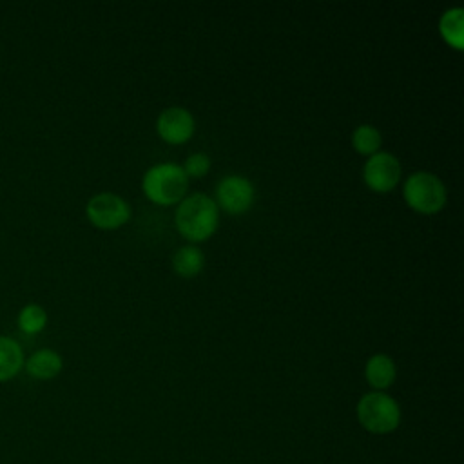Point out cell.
<instances>
[{
  "label": "cell",
  "instance_id": "obj_1",
  "mask_svg": "<svg viewBox=\"0 0 464 464\" xmlns=\"http://www.w3.org/2000/svg\"><path fill=\"white\" fill-rule=\"evenodd\" d=\"M218 218L216 201L207 194L194 192L178 203L174 223L185 239L198 243L208 239L216 232Z\"/></svg>",
  "mask_w": 464,
  "mask_h": 464
},
{
  "label": "cell",
  "instance_id": "obj_2",
  "mask_svg": "<svg viewBox=\"0 0 464 464\" xmlns=\"http://www.w3.org/2000/svg\"><path fill=\"white\" fill-rule=\"evenodd\" d=\"M188 178L176 163H158L150 167L141 179L143 194L158 205L169 207L185 198Z\"/></svg>",
  "mask_w": 464,
  "mask_h": 464
},
{
  "label": "cell",
  "instance_id": "obj_3",
  "mask_svg": "<svg viewBox=\"0 0 464 464\" xmlns=\"http://www.w3.org/2000/svg\"><path fill=\"white\" fill-rule=\"evenodd\" d=\"M355 413L359 424L373 435L392 433L401 424V406L384 392L364 393L357 402Z\"/></svg>",
  "mask_w": 464,
  "mask_h": 464
},
{
  "label": "cell",
  "instance_id": "obj_4",
  "mask_svg": "<svg viewBox=\"0 0 464 464\" xmlns=\"http://www.w3.org/2000/svg\"><path fill=\"white\" fill-rule=\"evenodd\" d=\"M402 196L406 205L420 214L439 212L448 199L446 187L440 178L428 170L410 174L402 185Z\"/></svg>",
  "mask_w": 464,
  "mask_h": 464
},
{
  "label": "cell",
  "instance_id": "obj_5",
  "mask_svg": "<svg viewBox=\"0 0 464 464\" xmlns=\"http://www.w3.org/2000/svg\"><path fill=\"white\" fill-rule=\"evenodd\" d=\"M89 221L103 230H112L125 225L130 218V208L123 198L114 192H100L92 196L85 207Z\"/></svg>",
  "mask_w": 464,
  "mask_h": 464
},
{
  "label": "cell",
  "instance_id": "obj_6",
  "mask_svg": "<svg viewBox=\"0 0 464 464\" xmlns=\"http://www.w3.org/2000/svg\"><path fill=\"white\" fill-rule=\"evenodd\" d=\"M254 185L239 174L225 176L216 187V205L228 214H243L254 203Z\"/></svg>",
  "mask_w": 464,
  "mask_h": 464
},
{
  "label": "cell",
  "instance_id": "obj_7",
  "mask_svg": "<svg viewBox=\"0 0 464 464\" xmlns=\"http://www.w3.org/2000/svg\"><path fill=\"white\" fill-rule=\"evenodd\" d=\"M362 179L373 192H390L401 179V163L393 154L379 150L366 160Z\"/></svg>",
  "mask_w": 464,
  "mask_h": 464
},
{
  "label": "cell",
  "instance_id": "obj_8",
  "mask_svg": "<svg viewBox=\"0 0 464 464\" xmlns=\"http://www.w3.org/2000/svg\"><path fill=\"white\" fill-rule=\"evenodd\" d=\"M196 121L185 107H169L156 120L158 136L172 145L185 143L192 138Z\"/></svg>",
  "mask_w": 464,
  "mask_h": 464
},
{
  "label": "cell",
  "instance_id": "obj_9",
  "mask_svg": "<svg viewBox=\"0 0 464 464\" xmlns=\"http://www.w3.org/2000/svg\"><path fill=\"white\" fill-rule=\"evenodd\" d=\"M397 368L390 355L386 353H373L364 364V377L366 382L373 388V392H382L390 388L395 381Z\"/></svg>",
  "mask_w": 464,
  "mask_h": 464
},
{
  "label": "cell",
  "instance_id": "obj_10",
  "mask_svg": "<svg viewBox=\"0 0 464 464\" xmlns=\"http://www.w3.org/2000/svg\"><path fill=\"white\" fill-rule=\"evenodd\" d=\"M25 370L34 379H40V381L53 379L62 372V357L56 352L47 348L38 350L27 359Z\"/></svg>",
  "mask_w": 464,
  "mask_h": 464
},
{
  "label": "cell",
  "instance_id": "obj_11",
  "mask_svg": "<svg viewBox=\"0 0 464 464\" xmlns=\"http://www.w3.org/2000/svg\"><path fill=\"white\" fill-rule=\"evenodd\" d=\"M462 22H464V9L462 7H451L442 13L439 20V31L444 42L457 49H464V31H462Z\"/></svg>",
  "mask_w": 464,
  "mask_h": 464
},
{
  "label": "cell",
  "instance_id": "obj_12",
  "mask_svg": "<svg viewBox=\"0 0 464 464\" xmlns=\"http://www.w3.org/2000/svg\"><path fill=\"white\" fill-rule=\"evenodd\" d=\"M205 263V256L199 246L196 245H185L179 246L172 256V270L179 277H196Z\"/></svg>",
  "mask_w": 464,
  "mask_h": 464
},
{
  "label": "cell",
  "instance_id": "obj_13",
  "mask_svg": "<svg viewBox=\"0 0 464 464\" xmlns=\"http://www.w3.org/2000/svg\"><path fill=\"white\" fill-rule=\"evenodd\" d=\"M24 366V353L16 341L0 337V382L13 379Z\"/></svg>",
  "mask_w": 464,
  "mask_h": 464
},
{
  "label": "cell",
  "instance_id": "obj_14",
  "mask_svg": "<svg viewBox=\"0 0 464 464\" xmlns=\"http://www.w3.org/2000/svg\"><path fill=\"white\" fill-rule=\"evenodd\" d=\"M381 143H382L381 132L373 125L362 123V125H357L352 132V145L359 154L372 156L379 152Z\"/></svg>",
  "mask_w": 464,
  "mask_h": 464
},
{
  "label": "cell",
  "instance_id": "obj_15",
  "mask_svg": "<svg viewBox=\"0 0 464 464\" xmlns=\"http://www.w3.org/2000/svg\"><path fill=\"white\" fill-rule=\"evenodd\" d=\"M47 323V314L40 304H25L18 315V324L27 334L40 332Z\"/></svg>",
  "mask_w": 464,
  "mask_h": 464
},
{
  "label": "cell",
  "instance_id": "obj_16",
  "mask_svg": "<svg viewBox=\"0 0 464 464\" xmlns=\"http://www.w3.org/2000/svg\"><path fill=\"white\" fill-rule=\"evenodd\" d=\"M181 169L187 178H201L210 170V158L205 152H194L185 160Z\"/></svg>",
  "mask_w": 464,
  "mask_h": 464
}]
</instances>
